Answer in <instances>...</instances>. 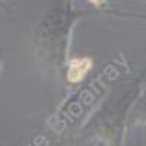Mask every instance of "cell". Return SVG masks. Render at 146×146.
Segmentation results:
<instances>
[{
	"label": "cell",
	"mask_w": 146,
	"mask_h": 146,
	"mask_svg": "<svg viewBox=\"0 0 146 146\" xmlns=\"http://www.w3.org/2000/svg\"><path fill=\"white\" fill-rule=\"evenodd\" d=\"M91 67H92L91 58H73V60H70L67 79L72 83H78L85 78V75L89 72Z\"/></svg>",
	"instance_id": "obj_1"
}]
</instances>
